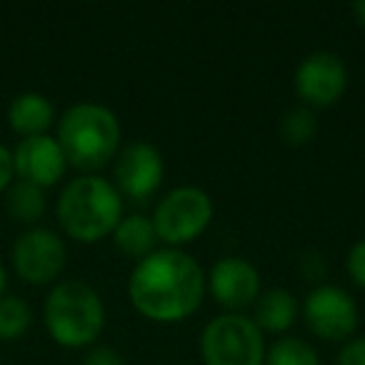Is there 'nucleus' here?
<instances>
[{
  "instance_id": "1",
  "label": "nucleus",
  "mask_w": 365,
  "mask_h": 365,
  "mask_svg": "<svg viewBox=\"0 0 365 365\" xmlns=\"http://www.w3.org/2000/svg\"><path fill=\"white\" fill-rule=\"evenodd\" d=\"M208 280L200 263L180 248L153 250L128 280L133 308L155 323H180L200 308Z\"/></svg>"
},
{
  "instance_id": "2",
  "label": "nucleus",
  "mask_w": 365,
  "mask_h": 365,
  "mask_svg": "<svg viewBox=\"0 0 365 365\" xmlns=\"http://www.w3.org/2000/svg\"><path fill=\"white\" fill-rule=\"evenodd\" d=\"M56 140L66 153L68 165L83 170V175H96L120 150V123L101 103H76L58 120Z\"/></svg>"
},
{
  "instance_id": "3",
  "label": "nucleus",
  "mask_w": 365,
  "mask_h": 365,
  "mask_svg": "<svg viewBox=\"0 0 365 365\" xmlns=\"http://www.w3.org/2000/svg\"><path fill=\"white\" fill-rule=\"evenodd\" d=\"M61 228L78 243H98L113 235L123 218V195L108 178L78 175L68 180L56 205Z\"/></svg>"
},
{
  "instance_id": "4",
  "label": "nucleus",
  "mask_w": 365,
  "mask_h": 365,
  "mask_svg": "<svg viewBox=\"0 0 365 365\" xmlns=\"http://www.w3.org/2000/svg\"><path fill=\"white\" fill-rule=\"evenodd\" d=\"M43 320L58 345L88 348L106 328V305L93 285L83 280H63L48 293Z\"/></svg>"
},
{
  "instance_id": "5",
  "label": "nucleus",
  "mask_w": 365,
  "mask_h": 365,
  "mask_svg": "<svg viewBox=\"0 0 365 365\" xmlns=\"http://www.w3.org/2000/svg\"><path fill=\"white\" fill-rule=\"evenodd\" d=\"M263 335L250 315L223 313L200 333V358L205 365H263Z\"/></svg>"
},
{
  "instance_id": "6",
  "label": "nucleus",
  "mask_w": 365,
  "mask_h": 365,
  "mask_svg": "<svg viewBox=\"0 0 365 365\" xmlns=\"http://www.w3.org/2000/svg\"><path fill=\"white\" fill-rule=\"evenodd\" d=\"M213 198L198 185H178L168 190L155 205L153 225L158 240H165L168 248H180L193 243L198 235L208 230L213 220Z\"/></svg>"
},
{
  "instance_id": "7",
  "label": "nucleus",
  "mask_w": 365,
  "mask_h": 365,
  "mask_svg": "<svg viewBox=\"0 0 365 365\" xmlns=\"http://www.w3.org/2000/svg\"><path fill=\"white\" fill-rule=\"evenodd\" d=\"M358 303L345 288L333 283H320L305 295L303 320L315 338L345 340L358 328Z\"/></svg>"
},
{
  "instance_id": "8",
  "label": "nucleus",
  "mask_w": 365,
  "mask_h": 365,
  "mask_svg": "<svg viewBox=\"0 0 365 365\" xmlns=\"http://www.w3.org/2000/svg\"><path fill=\"white\" fill-rule=\"evenodd\" d=\"M68 250L63 238L51 228H28L13 243L11 260L16 273L31 285H48L66 268Z\"/></svg>"
},
{
  "instance_id": "9",
  "label": "nucleus",
  "mask_w": 365,
  "mask_h": 365,
  "mask_svg": "<svg viewBox=\"0 0 365 365\" xmlns=\"http://www.w3.org/2000/svg\"><path fill=\"white\" fill-rule=\"evenodd\" d=\"M113 178H115L113 185L123 198L143 203L150 195H155V190L163 185V178H165L163 153L148 140L128 143L118 150Z\"/></svg>"
},
{
  "instance_id": "10",
  "label": "nucleus",
  "mask_w": 365,
  "mask_h": 365,
  "mask_svg": "<svg viewBox=\"0 0 365 365\" xmlns=\"http://www.w3.org/2000/svg\"><path fill=\"white\" fill-rule=\"evenodd\" d=\"M295 93L308 108H328L348 91V68L338 53L315 51L295 68Z\"/></svg>"
},
{
  "instance_id": "11",
  "label": "nucleus",
  "mask_w": 365,
  "mask_h": 365,
  "mask_svg": "<svg viewBox=\"0 0 365 365\" xmlns=\"http://www.w3.org/2000/svg\"><path fill=\"white\" fill-rule=\"evenodd\" d=\"M205 280H208V290L215 303L223 305L228 313H240L250 308L260 295L258 268L240 255H225L215 260Z\"/></svg>"
},
{
  "instance_id": "12",
  "label": "nucleus",
  "mask_w": 365,
  "mask_h": 365,
  "mask_svg": "<svg viewBox=\"0 0 365 365\" xmlns=\"http://www.w3.org/2000/svg\"><path fill=\"white\" fill-rule=\"evenodd\" d=\"M13 168L18 180L33 182L38 188H53L58 180H63L68 170V160L63 148L56 138L36 135L23 138L13 150Z\"/></svg>"
},
{
  "instance_id": "13",
  "label": "nucleus",
  "mask_w": 365,
  "mask_h": 365,
  "mask_svg": "<svg viewBox=\"0 0 365 365\" xmlns=\"http://www.w3.org/2000/svg\"><path fill=\"white\" fill-rule=\"evenodd\" d=\"M53 123H56V108L43 93H21L8 106V125L21 138L48 135Z\"/></svg>"
},
{
  "instance_id": "14",
  "label": "nucleus",
  "mask_w": 365,
  "mask_h": 365,
  "mask_svg": "<svg viewBox=\"0 0 365 365\" xmlns=\"http://www.w3.org/2000/svg\"><path fill=\"white\" fill-rule=\"evenodd\" d=\"M300 305L295 300V295L285 288H270V290H260L258 300L253 303V315L263 333H285L288 328H293V323L298 320Z\"/></svg>"
},
{
  "instance_id": "15",
  "label": "nucleus",
  "mask_w": 365,
  "mask_h": 365,
  "mask_svg": "<svg viewBox=\"0 0 365 365\" xmlns=\"http://www.w3.org/2000/svg\"><path fill=\"white\" fill-rule=\"evenodd\" d=\"M113 243L128 258L133 260L148 258L158 245V233H155V225H153V218H148L143 213L123 215L120 223L113 230Z\"/></svg>"
},
{
  "instance_id": "16",
  "label": "nucleus",
  "mask_w": 365,
  "mask_h": 365,
  "mask_svg": "<svg viewBox=\"0 0 365 365\" xmlns=\"http://www.w3.org/2000/svg\"><path fill=\"white\" fill-rule=\"evenodd\" d=\"M6 210L16 223L36 228V223L46 213V190L33 182L13 180L6 190Z\"/></svg>"
},
{
  "instance_id": "17",
  "label": "nucleus",
  "mask_w": 365,
  "mask_h": 365,
  "mask_svg": "<svg viewBox=\"0 0 365 365\" xmlns=\"http://www.w3.org/2000/svg\"><path fill=\"white\" fill-rule=\"evenodd\" d=\"M263 365H320V360L308 340L283 335V338L273 340L270 348H265Z\"/></svg>"
},
{
  "instance_id": "18",
  "label": "nucleus",
  "mask_w": 365,
  "mask_h": 365,
  "mask_svg": "<svg viewBox=\"0 0 365 365\" xmlns=\"http://www.w3.org/2000/svg\"><path fill=\"white\" fill-rule=\"evenodd\" d=\"M315 133H318V115H315L313 108L303 106V103L288 108L283 113V118H280V138L288 145H308L315 138Z\"/></svg>"
},
{
  "instance_id": "19",
  "label": "nucleus",
  "mask_w": 365,
  "mask_h": 365,
  "mask_svg": "<svg viewBox=\"0 0 365 365\" xmlns=\"http://www.w3.org/2000/svg\"><path fill=\"white\" fill-rule=\"evenodd\" d=\"M33 323V310L18 295L0 298V340H18L28 333Z\"/></svg>"
},
{
  "instance_id": "20",
  "label": "nucleus",
  "mask_w": 365,
  "mask_h": 365,
  "mask_svg": "<svg viewBox=\"0 0 365 365\" xmlns=\"http://www.w3.org/2000/svg\"><path fill=\"white\" fill-rule=\"evenodd\" d=\"M345 268H348V275L353 278V283L365 288V238H360L358 243L348 250Z\"/></svg>"
},
{
  "instance_id": "21",
  "label": "nucleus",
  "mask_w": 365,
  "mask_h": 365,
  "mask_svg": "<svg viewBox=\"0 0 365 365\" xmlns=\"http://www.w3.org/2000/svg\"><path fill=\"white\" fill-rule=\"evenodd\" d=\"M81 365H125V358L120 355V350L110 348V345H93L83 355Z\"/></svg>"
},
{
  "instance_id": "22",
  "label": "nucleus",
  "mask_w": 365,
  "mask_h": 365,
  "mask_svg": "<svg viewBox=\"0 0 365 365\" xmlns=\"http://www.w3.org/2000/svg\"><path fill=\"white\" fill-rule=\"evenodd\" d=\"M338 365H365V335L350 338L348 343L340 348Z\"/></svg>"
},
{
  "instance_id": "23",
  "label": "nucleus",
  "mask_w": 365,
  "mask_h": 365,
  "mask_svg": "<svg viewBox=\"0 0 365 365\" xmlns=\"http://www.w3.org/2000/svg\"><path fill=\"white\" fill-rule=\"evenodd\" d=\"M16 180V168H13V150H8L0 143V193H6L8 185Z\"/></svg>"
},
{
  "instance_id": "24",
  "label": "nucleus",
  "mask_w": 365,
  "mask_h": 365,
  "mask_svg": "<svg viewBox=\"0 0 365 365\" xmlns=\"http://www.w3.org/2000/svg\"><path fill=\"white\" fill-rule=\"evenodd\" d=\"M300 265H303V273L308 275V278H313V280L323 278L325 263H323V258H320V253H315V250H308V253L303 255V260H300Z\"/></svg>"
},
{
  "instance_id": "25",
  "label": "nucleus",
  "mask_w": 365,
  "mask_h": 365,
  "mask_svg": "<svg viewBox=\"0 0 365 365\" xmlns=\"http://www.w3.org/2000/svg\"><path fill=\"white\" fill-rule=\"evenodd\" d=\"M353 13H355V18H358V23L365 28V0H355L353 3Z\"/></svg>"
},
{
  "instance_id": "26",
  "label": "nucleus",
  "mask_w": 365,
  "mask_h": 365,
  "mask_svg": "<svg viewBox=\"0 0 365 365\" xmlns=\"http://www.w3.org/2000/svg\"><path fill=\"white\" fill-rule=\"evenodd\" d=\"M6 268H3V263H0V298L6 295Z\"/></svg>"
}]
</instances>
